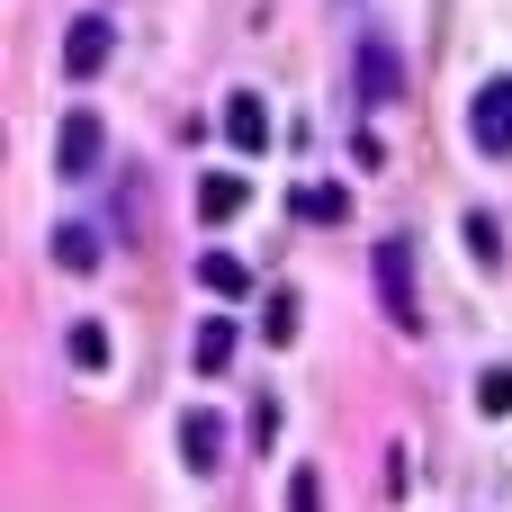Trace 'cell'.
<instances>
[{
    "mask_svg": "<svg viewBox=\"0 0 512 512\" xmlns=\"http://www.w3.org/2000/svg\"><path fill=\"white\" fill-rule=\"evenodd\" d=\"M351 162H360V171H387V144H378V135L360 126V135H351Z\"/></svg>",
    "mask_w": 512,
    "mask_h": 512,
    "instance_id": "ac0fdd59",
    "label": "cell"
},
{
    "mask_svg": "<svg viewBox=\"0 0 512 512\" xmlns=\"http://www.w3.org/2000/svg\"><path fill=\"white\" fill-rule=\"evenodd\" d=\"M234 351H243V333H234L225 315H207V324H198V342H189V369H207V378H216V369H234Z\"/></svg>",
    "mask_w": 512,
    "mask_h": 512,
    "instance_id": "9c48e42d",
    "label": "cell"
},
{
    "mask_svg": "<svg viewBox=\"0 0 512 512\" xmlns=\"http://www.w3.org/2000/svg\"><path fill=\"white\" fill-rule=\"evenodd\" d=\"M252 441H261V450L279 441V396H261V405H252Z\"/></svg>",
    "mask_w": 512,
    "mask_h": 512,
    "instance_id": "d6986e66",
    "label": "cell"
},
{
    "mask_svg": "<svg viewBox=\"0 0 512 512\" xmlns=\"http://www.w3.org/2000/svg\"><path fill=\"white\" fill-rule=\"evenodd\" d=\"M99 153H108V126H99L90 108H72V117H63V135H54V171H63V180H90V171H99Z\"/></svg>",
    "mask_w": 512,
    "mask_h": 512,
    "instance_id": "277c9868",
    "label": "cell"
},
{
    "mask_svg": "<svg viewBox=\"0 0 512 512\" xmlns=\"http://www.w3.org/2000/svg\"><path fill=\"white\" fill-rule=\"evenodd\" d=\"M198 288H207V297H243V288H252V270H243L234 252H198Z\"/></svg>",
    "mask_w": 512,
    "mask_h": 512,
    "instance_id": "8fae6325",
    "label": "cell"
},
{
    "mask_svg": "<svg viewBox=\"0 0 512 512\" xmlns=\"http://www.w3.org/2000/svg\"><path fill=\"white\" fill-rule=\"evenodd\" d=\"M459 234H468V261H477V270H495V261H504V225H495L486 207H468V225H459Z\"/></svg>",
    "mask_w": 512,
    "mask_h": 512,
    "instance_id": "7c38bea8",
    "label": "cell"
},
{
    "mask_svg": "<svg viewBox=\"0 0 512 512\" xmlns=\"http://www.w3.org/2000/svg\"><path fill=\"white\" fill-rule=\"evenodd\" d=\"M108 54H117V27H108V18H72V36H63V72H72V81H99Z\"/></svg>",
    "mask_w": 512,
    "mask_h": 512,
    "instance_id": "5b68a950",
    "label": "cell"
},
{
    "mask_svg": "<svg viewBox=\"0 0 512 512\" xmlns=\"http://www.w3.org/2000/svg\"><path fill=\"white\" fill-rule=\"evenodd\" d=\"M477 414H495V423L512 414V369H504V360H495V369L477 378Z\"/></svg>",
    "mask_w": 512,
    "mask_h": 512,
    "instance_id": "2e32d148",
    "label": "cell"
},
{
    "mask_svg": "<svg viewBox=\"0 0 512 512\" xmlns=\"http://www.w3.org/2000/svg\"><path fill=\"white\" fill-rule=\"evenodd\" d=\"M180 468H189V477H216V468H225V423H216L207 405L180 414Z\"/></svg>",
    "mask_w": 512,
    "mask_h": 512,
    "instance_id": "8992f818",
    "label": "cell"
},
{
    "mask_svg": "<svg viewBox=\"0 0 512 512\" xmlns=\"http://www.w3.org/2000/svg\"><path fill=\"white\" fill-rule=\"evenodd\" d=\"M243 207H252V180H243V171H207V180H198V216H207V225H234Z\"/></svg>",
    "mask_w": 512,
    "mask_h": 512,
    "instance_id": "ba28073f",
    "label": "cell"
},
{
    "mask_svg": "<svg viewBox=\"0 0 512 512\" xmlns=\"http://www.w3.org/2000/svg\"><path fill=\"white\" fill-rule=\"evenodd\" d=\"M54 261L63 270H99V234L90 225H54Z\"/></svg>",
    "mask_w": 512,
    "mask_h": 512,
    "instance_id": "4fadbf2b",
    "label": "cell"
},
{
    "mask_svg": "<svg viewBox=\"0 0 512 512\" xmlns=\"http://www.w3.org/2000/svg\"><path fill=\"white\" fill-rule=\"evenodd\" d=\"M288 512H324V477L315 468H288Z\"/></svg>",
    "mask_w": 512,
    "mask_h": 512,
    "instance_id": "e0dca14e",
    "label": "cell"
},
{
    "mask_svg": "<svg viewBox=\"0 0 512 512\" xmlns=\"http://www.w3.org/2000/svg\"><path fill=\"white\" fill-rule=\"evenodd\" d=\"M351 90H360V108H396L405 99V54H396V36H360V54H351Z\"/></svg>",
    "mask_w": 512,
    "mask_h": 512,
    "instance_id": "7a4b0ae2",
    "label": "cell"
},
{
    "mask_svg": "<svg viewBox=\"0 0 512 512\" xmlns=\"http://www.w3.org/2000/svg\"><path fill=\"white\" fill-rule=\"evenodd\" d=\"M288 216H306V225H342L351 198H342L333 180H306V189H288Z\"/></svg>",
    "mask_w": 512,
    "mask_h": 512,
    "instance_id": "30bf717a",
    "label": "cell"
},
{
    "mask_svg": "<svg viewBox=\"0 0 512 512\" xmlns=\"http://www.w3.org/2000/svg\"><path fill=\"white\" fill-rule=\"evenodd\" d=\"M369 270H378V306H387V324H396V333H423V297H414V243H405V234H387V243L369 252Z\"/></svg>",
    "mask_w": 512,
    "mask_h": 512,
    "instance_id": "6da1fadb",
    "label": "cell"
},
{
    "mask_svg": "<svg viewBox=\"0 0 512 512\" xmlns=\"http://www.w3.org/2000/svg\"><path fill=\"white\" fill-rule=\"evenodd\" d=\"M468 144H477L486 162H504V153H512V72H495V81L468 99Z\"/></svg>",
    "mask_w": 512,
    "mask_h": 512,
    "instance_id": "3957f363",
    "label": "cell"
},
{
    "mask_svg": "<svg viewBox=\"0 0 512 512\" xmlns=\"http://www.w3.org/2000/svg\"><path fill=\"white\" fill-rule=\"evenodd\" d=\"M225 144H234V153H261V144H270V108H261V90H234V99H225Z\"/></svg>",
    "mask_w": 512,
    "mask_h": 512,
    "instance_id": "52a82bcc",
    "label": "cell"
},
{
    "mask_svg": "<svg viewBox=\"0 0 512 512\" xmlns=\"http://www.w3.org/2000/svg\"><path fill=\"white\" fill-rule=\"evenodd\" d=\"M261 342H279V351L297 342V297H288V288H279V297L261 306Z\"/></svg>",
    "mask_w": 512,
    "mask_h": 512,
    "instance_id": "5bb4252c",
    "label": "cell"
},
{
    "mask_svg": "<svg viewBox=\"0 0 512 512\" xmlns=\"http://www.w3.org/2000/svg\"><path fill=\"white\" fill-rule=\"evenodd\" d=\"M72 369H108V324H72Z\"/></svg>",
    "mask_w": 512,
    "mask_h": 512,
    "instance_id": "9a60e30c",
    "label": "cell"
}]
</instances>
